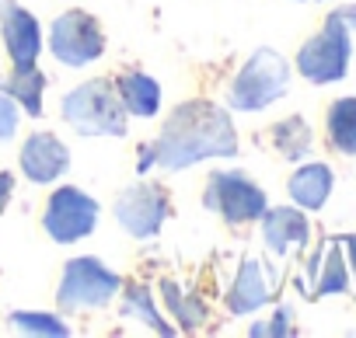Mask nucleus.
<instances>
[{"instance_id": "7ed1b4c3", "label": "nucleus", "mask_w": 356, "mask_h": 338, "mask_svg": "<svg viewBox=\"0 0 356 338\" xmlns=\"http://www.w3.org/2000/svg\"><path fill=\"white\" fill-rule=\"evenodd\" d=\"M63 119L81 136H126V108L119 101L115 81L95 77L63 98Z\"/></svg>"}, {"instance_id": "423d86ee", "label": "nucleus", "mask_w": 356, "mask_h": 338, "mask_svg": "<svg viewBox=\"0 0 356 338\" xmlns=\"http://www.w3.org/2000/svg\"><path fill=\"white\" fill-rule=\"evenodd\" d=\"M203 206L210 213H220L227 223H252L259 220L269 206H266V192L238 171H220L210 175L207 192H203Z\"/></svg>"}, {"instance_id": "a211bd4d", "label": "nucleus", "mask_w": 356, "mask_h": 338, "mask_svg": "<svg viewBox=\"0 0 356 338\" xmlns=\"http://www.w3.org/2000/svg\"><path fill=\"white\" fill-rule=\"evenodd\" d=\"M273 143H276V150H280L286 160H300V157L311 150V129H307V122H304L300 115L283 119V122L273 129Z\"/></svg>"}, {"instance_id": "aec40b11", "label": "nucleus", "mask_w": 356, "mask_h": 338, "mask_svg": "<svg viewBox=\"0 0 356 338\" xmlns=\"http://www.w3.org/2000/svg\"><path fill=\"white\" fill-rule=\"evenodd\" d=\"M126 310H133V314H140L154 331H164V335H171V324H164V317L157 314V307H154V300H150V293L143 289V286H133L129 293H126Z\"/></svg>"}, {"instance_id": "0eeeda50", "label": "nucleus", "mask_w": 356, "mask_h": 338, "mask_svg": "<svg viewBox=\"0 0 356 338\" xmlns=\"http://www.w3.org/2000/svg\"><path fill=\"white\" fill-rule=\"evenodd\" d=\"M49 53L67 63V67H84L95 63L105 53V35L102 25L88 11H67L53 22L49 28Z\"/></svg>"}, {"instance_id": "dca6fc26", "label": "nucleus", "mask_w": 356, "mask_h": 338, "mask_svg": "<svg viewBox=\"0 0 356 338\" xmlns=\"http://www.w3.org/2000/svg\"><path fill=\"white\" fill-rule=\"evenodd\" d=\"M42 87H46V77L35 67H15L8 81H0V94L15 98L29 115H42Z\"/></svg>"}, {"instance_id": "4be33fe9", "label": "nucleus", "mask_w": 356, "mask_h": 338, "mask_svg": "<svg viewBox=\"0 0 356 338\" xmlns=\"http://www.w3.org/2000/svg\"><path fill=\"white\" fill-rule=\"evenodd\" d=\"M18 129V101L8 98V94H0V143L11 140Z\"/></svg>"}, {"instance_id": "1a4fd4ad", "label": "nucleus", "mask_w": 356, "mask_h": 338, "mask_svg": "<svg viewBox=\"0 0 356 338\" xmlns=\"http://www.w3.org/2000/svg\"><path fill=\"white\" fill-rule=\"evenodd\" d=\"M168 206L171 203L161 185L136 182L115 199V220L122 223V230L129 237H154L161 230V223L168 220Z\"/></svg>"}, {"instance_id": "4468645a", "label": "nucleus", "mask_w": 356, "mask_h": 338, "mask_svg": "<svg viewBox=\"0 0 356 338\" xmlns=\"http://www.w3.org/2000/svg\"><path fill=\"white\" fill-rule=\"evenodd\" d=\"M266 300H269L266 272H262V265H259L255 258H248V262L241 265V272H238L234 286H231L227 307H231V314H252V310H259Z\"/></svg>"}, {"instance_id": "6e6552de", "label": "nucleus", "mask_w": 356, "mask_h": 338, "mask_svg": "<svg viewBox=\"0 0 356 338\" xmlns=\"http://www.w3.org/2000/svg\"><path fill=\"white\" fill-rule=\"evenodd\" d=\"M95 223H98V203L88 192H81L74 185H63V189H56L49 196L42 227H46V234L53 241L74 244V241L88 237L95 230Z\"/></svg>"}, {"instance_id": "b1692460", "label": "nucleus", "mask_w": 356, "mask_h": 338, "mask_svg": "<svg viewBox=\"0 0 356 338\" xmlns=\"http://www.w3.org/2000/svg\"><path fill=\"white\" fill-rule=\"evenodd\" d=\"M8 196H11V175H0V210H4Z\"/></svg>"}, {"instance_id": "f03ea898", "label": "nucleus", "mask_w": 356, "mask_h": 338, "mask_svg": "<svg viewBox=\"0 0 356 338\" xmlns=\"http://www.w3.org/2000/svg\"><path fill=\"white\" fill-rule=\"evenodd\" d=\"M356 28V8H339L328 15L325 28L304 42V49L297 53V70L311 81V84H332L342 81L349 70V35Z\"/></svg>"}, {"instance_id": "9d476101", "label": "nucleus", "mask_w": 356, "mask_h": 338, "mask_svg": "<svg viewBox=\"0 0 356 338\" xmlns=\"http://www.w3.org/2000/svg\"><path fill=\"white\" fill-rule=\"evenodd\" d=\"M70 167V153L67 146L53 136V133H32L22 146V171L29 182L35 185H49L56 182Z\"/></svg>"}, {"instance_id": "39448f33", "label": "nucleus", "mask_w": 356, "mask_h": 338, "mask_svg": "<svg viewBox=\"0 0 356 338\" xmlns=\"http://www.w3.org/2000/svg\"><path fill=\"white\" fill-rule=\"evenodd\" d=\"M119 286L122 279L98 258H70L56 300L63 310H91V307H105L119 293Z\"/></svg>"}, {"instance_id": "9b49d317", "label": "nucleus", "mask_w": 356, "mask_h": 338, "mask_svg": "<svg viewBox=\"0 0 356 338\" xmlns=\"http://www.w3.org/2000/svg\"><path fill=\"white\" fill-rule=\"evenodd\" d=\"M0 32H4V42H8L15 67H35L42 39H39V22L25 8L4 4V11H0Z\"/></svg>"}, {"instance_id": "412c9836", "label": "nucleus", "mask_w": 356, "mask_h": 338, "mask_svg": "<svg viewBox=\"0 0 356 338\" xmlns=\"http://www.w3.org/2000/svg\"><path fill=\"white\" fill-rule=\"evenodd\" d=\"M11 324L18 331H35V335H67V324L53 314H11Z\"/></svg>"}, {"instance_id": "2eb2a0df", "label": "nucleus", "mask_w": 356, "mask_h": 338, "mask_svg": "<svg viewBox=\"0 0 356 338\" xmlns=\"http://www.w3.org/2000/svg\"><path fill=\"white\" fill-rule=\"evenodd\" d=\"M290 196L304 210H321L332 196V167L328 164H304L290 178Z\"/></svg>"}, {"instance_id": "f3484780", "label": "nucleus", "mask_w": 356, "mask_h": 338, "mask_svg": "<svg viewBox=\"0 0 356 338\" xmlns=\"http://www.w3.org/2000/svg\"><path fill=\"white\" fill-rule=\"evenodd\" d=\"M328 143L339 153H356V98H339L328 108Z\"/></svg>"}, {"instance_id": "5701e85b", "label": "nucleus", "mask_w": 356, "mask_h": 338, "mask_svg": "<svg viewBox=\"0 0 356 338\" xmlns=\"http://www.w3.org/2000/svg\"><path fill=\"white\" fill-rule=\"evenodd\" d=\"M273 321H276V324H259V328H252V335H286V331H290V321H293V310L283 307Z\"/></svg>"}, {"instance_id": "ddd939ff", "label": "nucleus", "mask_w": 356, "mask_h": 338, "mask_svg": "<svg viewBox=\"0 0 356 338\" xmlns=\"http://www.w3.org/2000/svg\"><path fill=\"white\" fill-rule=\"evenodd\" d=\"M115 91H119L122 108H126L129 115H136V119H150V115H157V108H161V87H157V81L147 77V74H140V70L122 74V77L115 81Z\"/></svg>"}, {"instance_id": "6ab92c4d", "label": "nucleus", "mask_w": 356, "mask_h": 338, "mask_svg": "<svg viewBox=\"0 0 356 338\" xmlns=\"http://www.w3.org/2000/svg\"><path fill=\"white\" fill-rule=\"evenodd\" d=\"M314 269H321L318 282H314V293L318 296H332V293H346L349 289V276H346V262L339 255V248H325V255L314 258Z\"/></svg>"}, {"instance_id": "f8f14e48", "label": "nucleus", "mask_w": 356, "mask_h": 338, "mask_svg": "<svg viewBox=\"0 0 356 338\" xmlns=\"http://www.w3.org/2000/svg\"><path fill=\"white\" fill-rule=\"evenodd\" d=\"M259 220H262V237H266L269 251H276V255H286L307 241V220L300 210H290V206L266 210Z\"/></svg>"}, {"instance_id": "20e7f679", "label": "nucleus", "mask_w": 356, "mask_h": 338, "mask_svg": "<svg viewBox=\"0 0 356 338\" xmlns=\"http://www.w3.org/2000/svg\"><path fill=\"white\" fill-rule=\"evenodd\" d=\"M286 87H290L286 60L280 53H273V49H259V53H252V60L231 81L227 105L238 108V112H262L276 98H283Z\"/></svg>"}, {"instance_id": "f257e3e1", "label": "nucleus", "mask_w": 356, "mask_h": 338, "mask_svg": "<svg viewBox=\"0 0 356 338\" xmlns=\"http://www.w3.org/2000/svg\"><path fill=\"white\" fill-rule=\"evenodd\" d=\"M234 153H238V133L231 126V115L210 101H186L168 115L157 143L143 157V167L157 164L164 171H182V167L200 164L207 157H234Z\"/></svg>"}]
</instances>
